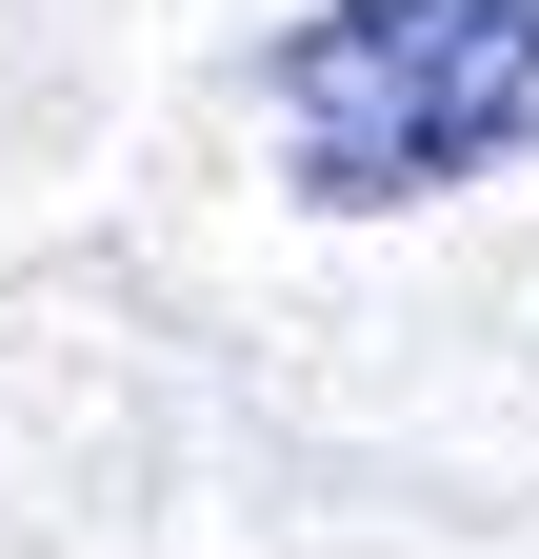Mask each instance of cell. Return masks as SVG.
I'll return each instance as SVG.
<instances>
[{
  "label": "cell",
  "mask_w": 539,
  "mask_h": 559,
  "mask_svg": "<svg viewBox=\"0 0 539 559\" xmlns=\"http://www.w3.org/2000/svg\"><path fill=\"white\" fill-rule=\"evenodd\" d=\"M280 100V180L320 221H399L539 160V0H320L260 40Z\"/></svg>",
  "instance_id": "obj_1"
}]
</instances>
